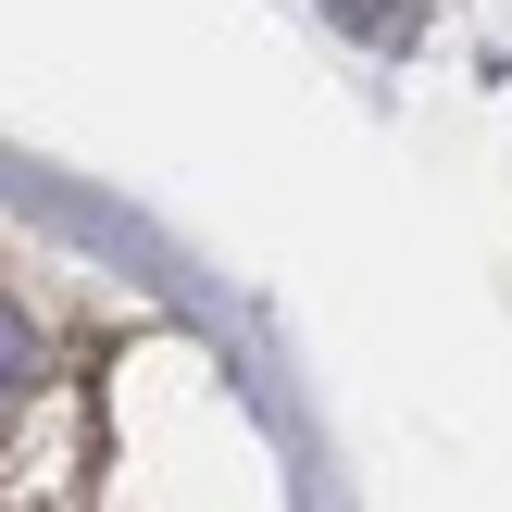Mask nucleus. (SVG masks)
<instances>
[{
	"label": "nucleus",
	"mask_w": 512,
	"mask_h": 512,
	"mask_svg": "<svg viewBox=\"0 0 512 512\" xmlns=\"http://www.w3.org/2000/svg\"><path fill=\"white\" fill-rule=\"evenodd\" d=\"M38 363H50V350H38V325H25L13 300H0V413H13V400L38 388Z\"/></svg>",
	"instance_id": "1"
},
{
	"label": "nucleus",
	"mask_w": 512,
	"mask_h": 512,
	"mask_svg": "<svg viewBox=\"0 0 512 512\" xmlns=\"http://www.w3.org/2000/svg\"><path fill=\"white\" fill-rule=\"evenodd\" d=\"M338 25H363V38H413V25H425V0H338Z\"/></svg>",
	"instance_id": "2"
}]
</instances>
